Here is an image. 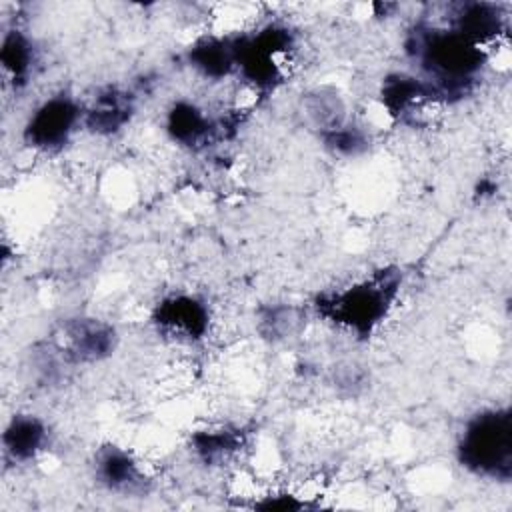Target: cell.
Returning a JSON list of instances; mask_svg holds the SVG:
<instances>
[{
    "label": "cell",
    "mask_w": 512,
    "mask_h": 512,
    "mask_svg": "<svg viewBox=\"0 0 512 512\" xmlns=\"http://www.w3.org/2000/svg\"><path fill=\"white\" fill-rule=\"evenodd\" d=\"M404 52L418 76L432 88L438 104L470 94L480 80L490 52L450 26L416 22L404 38Z\"/></svg>",
    "instance_id": "6da1fadb"
},
{
    "label": "cell",
    "mask_w": 512,
    "mask_h": 512,
    "mask_svg": "<svg viewBox=\"0 0 512 512\" xmlns=\"http://www.w3.org/2000/svg\"><path fill=\"white\" fill-rule=\"evenodd\" d=\"M402 278L398 266H380L344 286L320 292L312 304L314 312L350 338L366 342L392 314Z\"/></svg>",
    "instance_id": "7a4b0ae2"
},
{
    "label": "cell",
    "mask_w": 512,
    "mask_h": 512,
    "mask_svg": "<svg viewBox=\"0 0 512 512\" xmlns=\"http://www.w3.org/2000/svg\"><path fill=\"white\" fill-rule=\"evenodd\" d=\"M456 460L472 476L492 482L512 478V410L480 408L466 418L456 438Z\"/></svg>",
    "instance_id": "3957f363"
},
{
    "label": "cell",
    "mask_w": 512,
    "mask_h": 512,
    "mask_svg": "<svg viewBox=\"0 0 512 512\" xmlns=\"http://www.w3.org/2000/svg\"><path fill=\"white\" fill-rule=\"evenodd\" d=\"M234 76L254 94H272L286 76V64L296 48V34L282 22H268L252 32L234 34Z\"/></svg>",
    "instance_id": "277c9868"
},
{
    "label": "cell",
    "mask_w": 512,
    "mask_h": 512,
    "mask_svg": "<svg viewBox=\"0 0 512 512\" xmlns=\"http://www.w3.org/2000/svg\"><path fill=\"white\" fill-rule=\"evenodd\" d=\"M84 104L68 92H56L38 102L22 124L20 138L38 154H58L82 128Z\"/></svg>",
    "instance_id": "5b68a950"
},
{
    "label": "cell",
    "mask_w": 512,
    "mask_h": 512,
    "mask_svg": "<svg viewBox=\"0 0 512 512\" xmlns=\"http://www.w3.org/2000/svg\"><path fill=\"white\" fill-rule=\"evenodd\" d=\"M150 322L164 340L192 346L210 334L212 310L198 294L172 292L154 304Z\"/></svg>",
    "instance_id": "8992f818"
},
{
    "label": "cell",
    "mask_w": 512,
    "mask_h": 512,
    "mask_svg": "<svg viewBox=\"0 0 512 512\" xmlns=\"http://www.w3.org/2000/svg\"><path fill=\"white\" fill-rule=\"evenodd\" d=\"M118 346L116 328L96 316L68 318L56 336V352L64 364L92 366L114 354Z\"/></svg>",
    "instance_id": "52a82bcc"
},
{
    "label": "cell",
    "mask_w": 512,
    "mask_h": 512,
    "mask_svg": "<svg viewBox=\"0 0 512 512\" xmlns=\"http://www.w3.org/2000/svg\"><path fill=\"white\" fill-rule=\"evenodd\" d=\"M92 478L94 482L116 496H144L150 492L152 480L144 470L142 462L124 446L114 442L102 444L94 450L92 462Z\"/></svg>",
    "instance_id": "ba28073f"
},
{
    "label": "cell",
    "mask_w": 512,
    "mask_h": 512,
    "mask_svg": "<svg viewBox=\"0 0 512 512\" xmlns=\"http://www.w3.org/2000/svg\"><path fill=\"white\" fill-rule=\"evenodd\" d=\"M232 122L210 116L200 104L192 100H176L168 106L164 116V130L168 138L186 150H204L222 140Z\"/></svg>",
    "instance_id": "9c48e42d"
},
{
    "label": "cell",
    "mask_w": 512,
    "mask_h": 512,
    "mask_svg": "<svg viewBox=\"0 0 512 512\" xmlns=\"http://www.w3.org/2000/svg\"><path fill=\"white\" fill-rule=\"evenodd\" d=\"M382 110L396 122H414L426 106L438 104L432 88L418 74L390 72L382 78L378 88Z\"/></svg>",
    "instance_id": "30bf717a"
},
{
    "label": "cell",
    "mask_w": 512,
    "mask_h": 512,
    "mask_svg": "<svg viewBox=\"0 0 512 512\" xmlns=\"http://www.w3.org/2000/svg\"><path fill=\"white\" fill-rule=\"evenodd\" d=\"M136 114V96L120 86L100 88L86 104L82 128L100 138H112L130 126Z\"/></svg>",
    "instance_id": "8fae6325"
},
{
    "label": "cell",
    "mask_w": 512,
    "mask_h": 512,
    "mask_svg": "<svg viewBox=\"0 0 512 512\" xmlns=\"http://www.w3.org/2000/svg\"><path fill=\"white\" fill-rule=\"evenodd\" d=\"M506 18L504 6L500 4L458 2L448 8L446 26L488 50L506 34Z\"/></svg>",
    "instance_id": "7c38bea8"
},
{
    "label": "cell",
    "mask_w": 512,
    "mask_h": 512,
    "mask_svg": "<svg viewBox=\"0 0 512 512\" xmlns=\"http://www.w3.org/2000/svg\"><path fill=\"white\" fill-rule=\"evenodd\" d=\"M48 422L32 412H16L2 430V452L10 464H30L50 446Z\"/></svg>",
    "instance_id": "4fadbf2b"
},
{
    "label": "cell",
    "mask_w": 512,
    "mask_h": 512,
    "mask_svg": "<svg viewBox=\"0 0 512 512\" xmlns=\"http://www.w3.org/2000/svg\"><path fill=\"white\" fill-rule=\"evenodd\" d=\"M246 446V432L236 426H208L194 430L188 440L192 458L206 468L230 464Z\"/></svg>",
    "instance_id": "5bb4252c"
},
{
    "label": "cell",
    "mask_w": 512,
    "mask_h": 512,
    "mask_svg": "<svg viewBox=\"0 0 512 512\" xmlns=\"http://www.w3.org/2000/svg\"><path fill=\"white\" fill-rule=\"evenodd\" d=\"M184 58L192 72L208 82H222L234 76L236 70L232 36H200L186 48Z\"/></svg>",
    "instance_id": "9a60e30c"
},
{
    "label": "cell",
    "mask_w": 512,
    "mask_h": 512,
    "mask_svg": "<svg viewBox=\"0 0 512 512\" xmlns=\"http://www.w3.org/2000/svg\"><path fill=\"white\" fill-rule=\"evenodd\" d=\"M0 64L6 80L16 92L24 90L32 80L38 64V48L22 28L12 26L4 32L0 44Z\"/></svg>",
    "instance_id": "2e32d148"
},
{
    "label": "cell",
    "mask_w": 512,
    "mask_h": 512,
    "mask_svg": "<svg viewBox=\"0 0 512 512\" xmlns=\"http://www.w3.org/2000/svg\"><path fill=\"white\" fill-rule=\"evenodd\" d=\"M318 140L332 156L346 160L358 158L370 148L368 132L352 120H344L332 128L318 132Z\"/></svg>",
    "instance_id": "e0dca14e"
},
{
    "label": "cell",
    "mask_w": 512,
    "mask_h": 512,
    "mask_svg": "<svg viewBox=\"0 0 512 512\" xmlns=\"http://www.w3.org/2000/svg\"><path fill=\"white\" fill-rule=\"evenodd\" d=\"M304 114L308 116L316 132L348 120L346 104L334 88H314L312 92H308L304 96Z\"/></svg>",
    "instance_id": "ac0fdd59"
},
{
    "label": "cell",
    "mask_w": 512,
    "mask_h": 512,
    "mask_svg": "<svg viewBox=\"0 0 512 512\" xmlns=\"http://www.w3.org/2000/svg\"><path fill=\"white\" fill-rule=\"evenodd\" d=\"M298 310L286 304H272L264 308L258 316V330L270 342L286 340L298 330Z\"/></svg>",
    "instance_id": "d6986e66"
}]
</instances>
